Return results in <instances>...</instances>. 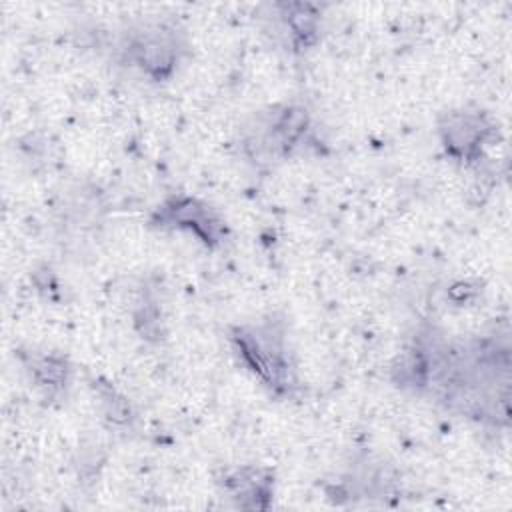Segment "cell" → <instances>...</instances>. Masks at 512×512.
<instances>
[{"label": "cell", "mask_w": 512, "mask_h": 512, "mask_svg": "<svg viewBox=\"0 0 512 512\" xmlns=\"http://www.w3.org/2000/svg\"><path fill=\"white\" fill-rule=\"evenodd\" d=\"M438 134L446 154L458 162H474L492 134L488 116L482 110L454 108L438 120Z\"/></svg>", "instance_id": "5b68a950"}, {"label": "cell", "mask_w": 512, "mask_h": 512, "mask_svg": "<svg viewBox=\"0 0 512 512\" xmlns=\"http://www.w3.org/2000/svg\"><path fill=\"white\" fill-rule=\"evenodd\" d=\"M280 34L294 52H306L318 42L320 8L314 4H276Z\"/></svg>", "instance_id": "ba28073f"}, {"label": "cell", "mask_w": 512, "mask_h": 512, "mask_svg": "<svg viewBox=\"0 0 512 512\" xmlns=\"http://www.w3.org/2000/svg\"><path fill=\"white\" fill-rule=\"evenodd\" d=\"M184 32L164 20H148L128 28L120 38V54L152 82H166L184 56Z\"/></svg>", "instance_id": "3957f363"}, {"label": "cell", "mask_w": 512, "mask_h": 512, "mask_svg": "<svg viewBox=\"0 0 512 512\" xmlns=\"http://www.w3.org/2000/svg\"><path fill=\"white\" fill-rule=\"evenodd\" d=\"M222 492L236 500L240 508H266L274 490V482L268 470L242 466L226 470L218 480Z\"/></svg>", "instance_id": "52a82bcc"}, {"label": "cell", "mask_w": 512, "mask_h": 512, "mask_svg": "<svg viewBox=\"0 0 512 512\" xmlns=\"http://www.w3.org/2000/svg\"><path fill=\"white\" fill-rule=\"evenodd\" d=\"M100 396L104 398L106 416L110 418V422H114V424H130L132 410H130V404H128V400L124 396H118V392L114 388H108Z\"/></svg>", "instance_id": "9c48e42d"}, {"label": "cell", "mask_w": 512, "mask_h": 512, "mask_svg": "<svg viewBox=\"0 0 512 512\" xmlns=\"http://www.w3.org/2000/svg\"><path fill=\"white\" fill-rule=\"evenodd\" d=\"M310 128V112L302 104H274L252 114L242 126L240 148L256 168H272L306 146Z\"/></svg>", "instance_id": "7a4b0ae2"}, {"label": "cell", "mask_w": 512, "mask_h": 512, "mask_svg": "<svg viewBox=\"0 0 512 512\" xmlns=\"http://www.w3.org/2000/svg\"><path fill=\"white\" fill-rule=\"evenodd\" d=\"M228 342L242 364L272 396L290 398L300 388L288 346L286 322L276 314L228 330Z\"/></svg>", "instance_id": "6da1fadb"}, {"label": "cell", "mask_w": 512, "mask_h": 512, "mask_svg": "<svg viewBox=\"0 0 512 512\" xmlns=\"http://www.w3.org/2000/svg\"><path fill=\"white\" fill-rule=\"evenodd\" d=\"M150 224L160 230H184L196 236L206 248H216L226 238L224 220L208 204L184 194L166 198L152 212Z\"/></svg>", "instance_id": "277c9868"}, {"label": "cell", "mask_w": 512, "mask_h": 512, "mask_svg": "<svg viewBox=\"0 0 512 512\" xmlns=\"http://www.w3.org/2000/svg\"><path fill=\"white\" fill-rule=\"evenodd\" d=\"M18 360L28 374V380L44 394L46 400L62 396L70 384L72 368L68 360L48 350H18Z\"/></svg>", "instance_id": "8992f818"}]
</instances>
